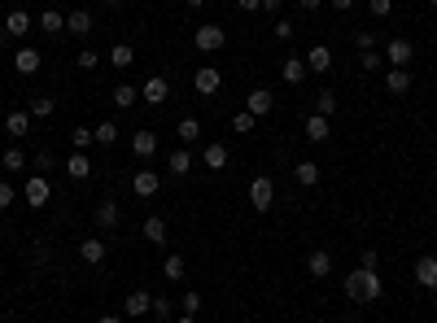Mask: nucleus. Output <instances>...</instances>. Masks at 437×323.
<instances>
[{"label":"nucleus","mask_w":437,"mask_h":323,"mask_svg":"<svg viewBox=\"0 0 437 323\" xmlns=\"http://www.w3.org/2000/svg\"><path fill=\"white\" fill-rule=\"evenodd\" d=\"M18 201V193H14V184H0V210H9Z\"/></svg>","instance_id":"nucleus-47"},{"label":"nucleus","mask_w":437,"mask_h":323,"mask_svg":"<svg viewBox=\"0 0 437 323\" xmlns=\"http://www.w3.org/2000/svg\"><path fill=\"white\" fill-rule=\"evenodd\" d=\"M245 110H250L254 118H267L271 110H276V97H271V92H267V88H254V92H250V97H245Z\"/></svg>","instance_id":"nucleus-9"},{"label":"nucleus","mask_w":437,"mask_h":323,"mask_svg":"<svg viewBox=\"0 0 437 323\" xmlns=\"http://www.w3.org/2000/svg\"><path fill=\"white\" fill-rule=\"evenodd\" d=\"M202 162L210 166V171H223V166H228V145H219V140H215V145H206L202 149Z\"/></svg>","instance_id":"nucleus-25"},{"label":"nucleus","mask_w":437,"mask_h":323,"mask_svg":"<svg viewBox=\"0 0 437 323\" xmlns=\"http://www.w3.org/2000/svg\"><path fill=\"white\" fill-rule=\"evenodd\" d=\"M27 31H31V14H27V9H14V14L5 18V35H14V40H22Z\"/></svg>","instance_id":"nucleus-20"},{"label":"nucleus","mask_w":437,"mask_h":323,"mask_svg":"<svg viewBox=\"0 0 437 323\" xmlns=\"http://www.w3.org/2000/svg\"><path fill=\"white\" fill-rule=\"evenodd\" d=\"M306 75H311V70H306V62H302V57H289V62L280 66V79H285L289 88H298V83H306Z\"/></svg>","instance_id":"nucleus-17"},{"label":"nucleus","mask_w":437,"mask_h":323,"mask_svg":"<svg viewBox=\"0 0 437 323\" xmlns=\"http://www.w3.org/2000/svg\"><path fill=\"white\" fill-rule=\"evenodd\" d=\"M171 97V83L162 79V75H149L145 79V88H140V101H149V105H167Z\"/></svg>","instance_id":"nucleus-5"},{"label":"nucleus","mask_w":437,"mask_h":323,"mask_svg":"<svg viewBox=\"0 0 437 323\" xmlns=\"http://www.w3.org/2000/svg\"><path fill=\"white\" fill-rule=\"evenodd\" d=\"M132 188H136V197H158V188H162V175H158V171H149V166H145V171H136V175H132Z\"/></svg>","instance_id":"nucleus-10"},{"label":"nucleus","mask_w":437,"mask_h":323,"mask_svg":"<svg viewBox=\"0 0 437 323\" xmlns=\"http://www.w3.org/2000/svg\"><path fill=\"white\" fill-rule=\"evenodd\" d=\"M193 44H197V53H219L223 44H228V31L219 27V22H202L193 35Z\"/></svg>","instance_id":"nucleus-2"},{"label":"nucleus","mask_w":437,"mask_h":323,"mask_svg":"<svg viewBox=\"0 0 437 323\" xmlns=\"http://www.w3.org/2000/svg\"><path fill=\"white\" fill-rule=\"evenodd\" d=\"M40 27H44V35H62V31H66V14L44 9V14H40Z\"/></svg>","instance_id":"nucleus-29"},{"label":"nucleus","mask_w":437,"mask_h":323,"mask_svg":"<svg viewBox=\"0 0 437 323\" xmlns=\"http://www.w3.org/2000/svg\"><path fill=\"white\" fill-rule=\"evenodd\" d=\"M328 271H333V258H328V249H315V254L306 258V275H311V280H328Z\"/></svg>","instance_id":"nucleus-16"},{"label":"nucleus","mask_w":437,"mask_h":323,"mask_svg":"<svg viewBox=\"0 0 437 323\" xmlns=\"http://www.w3.org/2000/svg\"><path fill=\"white\" fill-rule=\"evenodd\" d=\"M433 310H437V302H433Z\"/></svg>","instance_id":"nucleus-58"},{"label":"nucleus","mask_w":437,"mask_h":323,"mask_svg":"<svg viewBox=\"0 0 437 323\" xmlns=\"http://www.w3.org/2000/svg\"><path fill=\"white\" fill-rule=\"evenodd\" d=\"M118 223H123V210H118L114 201H101V206H97V227L110 232V227H118Z\"/></svg>","instance_id":"nucleus-23"},{"label":"nucleus","mask_w":437,"mask_h":323,"mask_svg":"<svg viewBox=\"0 0 437 323\" xmlns=\"http://www.w3.org/2000/svg\"><path fill=\"white\" fill-rule=\"evenodd\" d=\"M184 5H188V9H202V5H206V0H184Z\"/></svg>","instance_id":"nucleus-54"},{"label":"nucleus","mask_w":437,"mask_h":323,"mask_svg":"<svg viewBox=\"0 0 437 323\" xmlns=\"http://www.w3.org/2000/svg\"><path fill=\"white\" fill-rule=\"evenodd\" d=\"M136 101H140V88H132V83H118V88H114V105H118V110H132Z\"/></svg>","instance_id":"nucleus-30"},{"label":"nucleus","mask_w":437,"mask_h":323,"mask_svg":"<svg viewBox=\"0 0 437 323\" xmlns=\"http://www.w3.org/2000/svg\"><path fill=\"white\" fill-rule=\"evenodd\" d=\"M385 88L394 92V97H403V92H411V75H407V70H398V66H389V75H385Z\"/></svg>","instance_id":"nucleus-27"},{"label":"nucleus","mask_w":437,"mask_h":323,"mask_svg":"<svg viewBox=\"0 0 437 323\" xmlns=\"http://www.w3.org/2000/svg\"><path fill=\"white\" fill-rule=\"evenodd\" d=\"M354 49H359V53H372V49H376V35H372V31H359V35H354Z\"/></svg>","instance_id":"nucleus-41"},{"label":"nucleus","mask_w":437,"mask_h":323,"mask_svg":"<svg viewBox=\"0 0 437 323\" xmlns=\"http://www.w3.org/2000/svg\"><path fill=\"white\" fill-rule=\"evenodd\" d=\"M416 284L437 289V258H420V262H416Z\"/></svg>","instance_id":"nucleus-26"},{"label":"nucleus","mask_w":437,"mask_h":323,"mask_svg":"<svg viewBox=\"0 0 437 323\" xmlns=\"http://www.w3.org/2000/svg\"><path fill=\"white\" fill-rule=\"evenodd\" d=\"M271 201H276V184H271L267 175H254V184H250V206H254V214H267Z\"/></svg>","instance_id":"nucleus-4"},{"label":"nucleus","mask_w":437,"mask_h":323,"mask_svg":"<svg viewBox=\"0 0 437 323\" xmlns=\"http://www.w3.org/2000/svg\"><path fill=\"white\" fill-rule=\"evenodd\" d=\"M302 62H306V70H315V75H328V70H333V49H328V44H315Z\"/></svg>","instance_id":"nucleus-11"},{"label":"nucleus","mask_w":437,"mask_h":323,"mask_svg":"<svg viewBox=\"0 0 437 323\" xmlns=\"http://www.w3.org/2000/svg\"><path fill=\"white\" fill-rule=\"evenodd\" d=\"M302 131H306V140H311V145H324V140L333 136V127H328L324 114H311V118L302 123Z\"/></svg>","instance_id":"nucleus-13"},{"label":"nucleus","mask_w":437,"mask_h":323,"mask_svg":"<svg viewBox=\"0 0 437 323\" xmlns=\"http://www.w3.org/2000/svg\"><path fill=\"white\" fill-rule=\"evenodd\" d=\"M22 197H27V206H31V210H44V206H49V197H53L49 175H31V179H27V188H22Z\"/></svg>","instance_id":"nucleus-3"},{"label":"nucleus","mask_w":437,"mask_h":323,"mask_svg":"<svg viewBox=\"0 0 437 323\" xmlns=\"http://www.w3.org/2000/svg\"><path fill=\"white\" fill-rule=\"evenodd\" d=\"M101 66V53H92V49H79V70H97Z\"/></svg>","instance_id":"nucleus-40"},{"label":"nucleus","mask_w":437,"mask_h":323,"mask_svg":"<svg viewBox=\"0 0 437 323\" xmlns=\"http://www.w3.org/2000/svg\"><path fill=\"white\" fill-rule=\"evenodd\" d=\"M346 297H350V302H381V297H385L381 275H376L372 267H354L346 275Z\"/></svg>","instance_id":"nucleus-1"},{"label":"nucleus","mask_w":437,"mask_h":323,"mask_svg":"<svg viewBox=\"0 0 437 323\" xmlns=\"http://www.w3.org/2000/svg\"><path fill=\"white\" fill-rule=\"evenodd\" d=\"M92 27H97V18H92L88 9H75V14H66V31L79 35V40H84V35H92Z\"/></svg>","instance_id":"nucleus-15"},{"label":"nucleus","mask_w":437,"mask_h":323,"mask_svg":"<svg viewBox=\"0 0 437 323\" xmlns=\"http://www.w3.org/2000/svg\"><path fill=\"white\" fill-rule=\"evenodd\" d=\"M70 145H75L79 153H84L88 145H97V136H92V127H75V131H70Z\"/></svg>","instance_id":"nucleus-38"},{"label":"nucleus","mask_w":437,"mask_h":323,"mask_svg":"<svg viewBox=\"0 0 437 323\" xmlns=\"http://www.w3.org/2000/svg\"><path fill=\"white\" fill-rule=\"evenodd\" d=\"M333 9H341V14H346V9H354V0H333Z\"/></svg>","instance_id":"nucleus-51"},{"label":"nucleus","mask_w":437,"mask_h":323,"mask_svg":"<svg viewBox=\"0 0 437 323\" xmlns=\"http://www.w3.org/2000/svg\"><path fill=\"white\" fill-rule=\"evenodd\" d=\"M66 175L75 179V184H79V179H88V175H92V158H88V153H79V149H75V153L66 158Z\"/></svg>","instance_id":"nucleus-18"},{"label":"nucleus","mask_w":437,"mask_h":323,"mask_svg":"<svg viewBox=\"0 0 437 323\" xmlns=\"http://www.w3.org/2000/svg\"><path fill=\"white\" fill-rule=\"evenodd\" d=\"M132 153H136V158H153V153H158V131L140 127L136 136H132Z\"/></svg>","instance_id":"nucleus-14"},{"label":"nucleus","mask_w":437,"mask_h":323,"mask_svg":"<svg viewBox=\"0 0 437 323\" xmlns=\"http://www.w3.org/2000/svg\"><path fill=\"white\" fill-rule=\"evenodd\" d=\"M197 310H202V293L188 289V293H184V315H197Z\"/></svg>","instance_id":"nucleus-45"},{"label":"nucleus","mask_w":437,"mask_h":323,"mask_svg":"<svg viewBox=\"0 0 437 323\" xmlns=\"http://www.w3.org/2000/svg\"><path fill=\"white\" fill-rule=\"evenodd\" d=\"M0 166H5L9 175H18L22 166H27V153H22V149H5V158H0Z\"/></svg>","instance_id":"nucleus-34"},{"label":"nucleus","mask_w":437,"mask_h":323,"mask_svg":"<svg viewBox=\"0 0 437 323\" xmlns=\"http://www.w3.org/2000/svg\"><path fill=\"white\" fill-rule=\"evenodd\" d=\"M105 254H110V249H105L101 236H88V241H79V262H88V267H101Z\"/></svg>","instance_id":"nucleus-8"},{"label":"nucleus","mask_w":437,"mask_h":323,"mask_svg":"<svg viewBox=\"0 0 437 323\" xmlns=\"http://www.w3.org/2000/svg\"><path fill=\"white\" fill-rule=\"evenodd\" d=\"M5 127H9V136H14V140H22V136H27V131H31V114L14 110V114L5 118Z\"/></svg>","instance_id":"nucleus-28"},{"label":"nucleus","mask_w":437,"mask_h":323,"mask_svg":"<svg viewBox=\"0 0 437 323\" xmlns=\"http://www.w3.org/2000/svg\"><path fill=\"white\" fill-rule=\"evenodd\" d=\"M27 114H31V118H53V114H57V101H53V97H35Z\"/></svg>","instance_id":"nucleus-33"},{"label":"nucleus","mask_w":437,"mask_h":323,"mask_svg":"<svg viewBox=\"0 0 437 323\" xmlns=\"http://www.w3.org/2000/svg\"><path fill=\"white\" fill-rule=\"evenodd\" d=\"M276 40H293V22H276Z\"/></svg>","instance_id":"nucleus-49"},{"label":"nucleus","mask_w":437,"mask_h":323,"mask_svg":"<svg viewBox=\"0 0 437 323\" xmlns=\"http://www.w3.org/2000/svg\"><path fill=\"white\" fill-rule=\"evenodd\" d=\"M105 5H118V0H105Z\"/></svg>","instance_id":"nucleus-56"},{"label":"nucleus","mask_w":437,"mask_h":323,"mask_svg":"<svg viewBox=\"0 0 437 323\" xmlns=\"http://www.w3.org/2000/svg\"><path fill=\"white\" fill-rule=\"evenodd\" d=\"M263 9H267V14H276V9H280V0H263Z\"/></svg>","instance_id":"nucleus-52"},{"label":"nucleus","mask_w":437,"mask_h":323,"mask_svg":"<svg viewBox=\"0 0 437 323\" xmlns=\"http://www.w3.org/2000/svg\"><path fill=\"white\" fill-rule=\"evenodd\" d=\"M333 110H337V97H333V92H315V114L333 118Z\"/></svg>","instance_id":"nucleus-39"},{"label":"nucleus","mask_w":437,"mask_h":323,"mask_svg":"<svg viewBox=\"0 0 437 323\" xmlns=\"http://www.w3.org/2000/svg\"><path fill=\"white\" fill-rule=\"evenodd\" d=\"M92 136H97L101 149H110L114 140H118V127H114V123H97V127H92Z\"/></svg>","instance_id":"nucleus-35"},{"label":"nucleus","mask_w":437,"mask_h":323,"mask_svg":"<svg viewBox=\"0 0 437 323\" xmlns=\"http://www.w3.org/2000/svg\"><path fill=\"white\" fill-rule=\"evenodd\" d=\"M368 9H372V18H389L394 14V0H368Z\"/></svg>","instance_id":"nucleus-42"},{"label":"nucleus","mask_w":437,"mask_h":323,"mask_svg":"<svg viewBox=\"0 0 437 323\" xmlns=\"http://www.w3.org/2000/svg\"><path fill=\"white\" fill-rule=\"evenodd\" d=\"M254 127H258V118H254L250 110H241V114H236V118H232V131H236V136H250V131H254Z\"/></svg>","instance_id":"nucleus-37"},{"label":"nucleus","mask_w":437,"mask_h":323,"mask_svg":"<svg viewBox=\"0 0 437 323\" xmlns=\"http://www.w3.org/2000/svg\"><path fill=\"white\" fill-rule=\"evenodd\" d=\"M385 57H389V66L407 70V62L416 57V49H411V40H403V35H398V40H389V44H385Z\"/></svg>","instance_id":"nucleus-7"},{"label":"nucleus","mask_w":437,"mask_h":323,"mask_svg":"<svg viewBox=\"0 0 437 323\" xmlns=\"http://www.w3.org/2000/svg\"><path fill=\"white\" fill-rule=\"evenodd\" d=\"M193 162H197V158H193V153H188V145H184V149H175V153H171V158H167V171H171V175H180V179H184L188 171H193Z\"/></svg>","instance_id":"nucleus-22"},{"label":"nucleus","mask_w":437,"mask_h":323,"mask_svg":"<svg viewBox=\"0 0 437 323\" xmlns=\"http://www.w3.org/2000/svg\"><path fill=\"white\" fill-rule=\"evenodd\" d=\"M236 9H241V14H258V9H263V0H236Z\"/></svg>","instance_id":"nucleus-48"},{"label":"nucleus","mask_w":437,"mask_h":323,"mask_svg":"<svg viewBox=\"0 0 437 323\" xmlns=\"http://www.w3.org/2000/svg\"><path fill=\"white\" fill-rule=\"evenodd\" d=\"M193 88L202 92V97H215V92L223 88V75H219V66H202V70L193 75Z\"/></svg>","instance_id":"nucleus-6"},{"label":"nucleus","mask_w":437,"mask_h":323,"mask_svg":"<svg viewBox=\"0 0 437 323\" xmlns=\"http://www.w3.org/2000/svg\"><path fill=\"white\" fill-rule=\"evenodd\" d=\"M184 258L180 254H167V262H162V275H167V280H184Z\"/></svg>","instance_id":"nucleus-36"},{"label":"nucleus","mask_w":437,"mask_h":323,"mask_svg":"<svg viewBox=\"0 0 437 323\" xmlns=\"http://www.w3.org/2000/svg\"><path fill=\"white\" fill-rule=\"evenodd\" d=\"M433 9H437V0H433Z\"/></svg>","instance_id":"nucleus-57"},{"label":"nucleus","mask_w":437,"mask_h":323,"mask_svg":"<svg viewBox=\"0 0 437 323\" xmlns=\"http://www.w3.org/2000/svg\"><path fill=\"white\" fill-rule=\"evenodd\" d=\"M40 66H44V57L35 53V49H18L14 53V70H18V75H35Z\"/></svg>","instance_id":"nucleus-19"},{"label":"nucleus","mask_w":437,"mask_h":323,"mask_svg":"<svg viewBox=\"0 0 437 323\" xmlns=\"http://www.w3.org/2000/svg\"><path fill=\"white\" fill-rule=\"evenodd\" d=\"M320 162H298V166H293V179H298V184L302 188H315V184H320Z\"/></svg>","instance_id":"nucleus-24"},{"label":"nucleus","mask_w":437,"mask_h":323,"mask_svg":"<svg viewBox=\"0 0 437 323\" xmlns=\"http://www.w3.org/2000/svg\"><path fill=\"white\" fill-rule=\"evenodd\" d=\"M175 131H180L184 145H197V140H202V123H197V118H180V127H175Z\"/></svg>","instance_id":"nucleus-31"},{"label":"nucleus","mask_w":437,"mask_h":323,"mask_svg":"<svg viewBox=\"0 0 437 323\" xmlns=\"http://www.w3.org/2000/svg\"><path fill=\"white\" fill-rule=\"evenodd\" d=\"M97 323H123V319H118V315H101Z\"/></svg>","instance_id":"nucleus-53"},{"label":"nucleus","mask_w":437,"mask_h":323,"mask_svg":"<svg viewBox=\"0 0 437 323\" xmlns=\"http://www.w3.org/2000/svg\"><path fill=\"white\" fill-rule=\"evenodd\" d=\"M35 166H40V175H49L53 166H57V158H53L49 149H40V153H35Z\"/></svg>","instance_id":"nucleus-43"},{"label":"nucleus","mask_w":437,"mask_h":323,"mask_svg":"<svg viewBox=\"0 0 437 323\" xmlns=\"http://www.w3.org/2000/svg\"><path fill=\"white\" fill-rule=\"evenodd\" d=\"M298 5L306 9V14H315V9H320V5H324V0H298Z\"/></svg>","instance_id":"nucleus-50"},{"label":"nucleus","mask_w":437,"mask_h":323,"mask_svg":"<svg viewBox=\"0 0 437 323\" xmlns=\"http://www.w3.org/2000/svg\"><path fill=\"white\" fill-rule=\"evenodd\" d=\"M153 315H158V319H171V315H175V306L167 302V297H153Z\"/></svg>","instance_id":"nucleus-44"},{"label":"nucleus","mask_w":437,"mask_h":323,"mask_svg":"<svg viewBox=\"0 0 437 323\" xmlns=\"http://www.w3.org/2000/svg\"><path fill=\"white\" fill-rule=\"evenodd\" d=\"M153 310V297L145 289H136V293H127V302H123V315L127 319H140V315H149Z\"/></svg>","instance_id":"nucleus-12"},{"label":"nucleus","mask_w":437,"mask_h":323,"mask_svg":"<svg viewBox=\"0 0 437 323\" xmlns=\"http://www.w3.org/2000/svg\"><path fill=\"white\" fill-rule=\"evenodd\" d=\"M359 62H363V70H381V66H385V57H381V53H376V49H372V53H363V57H359Z\"/></svg>","instance_id":"nucleus-46"},{"label":"nucleus","mask_w":437,"mask_h":323,"mask_svg":"<svg viewBox=\"0 0 437 323\" xmlns=\"http://www.w3.org/2000/svg\"><path fill=\"white\" fill-rule=\"evenodd\" d=\"M110 62H114L118 70H127V66L136 62V49H132V44H114V49H110Z\"/></svg>","instance_id":"nucleus-32"},{"label":"nucleus","mask_w":437,"mask_h":323,"mask_svg":"<svg viewBox=\"0 0 437 323\" xmlns=\"http://www.w3.org/2000/svg\"><path fill=\"white\" fill-rule=\"evenodd\" d=\"M175 323H193V315H180V319H175Z\"/></svg>","instance_id":"nucleus-55"},{"label":"nucleus","mask_w":437,"mask_h":323,"mask_svg":"<svg viewBox=\"0 0 437 323\" xmlns=\"http://www.w3.org/2000/svg\"><path fill=\"white\" fill-rule=\"evenodd\" d=\"M140 232H145V241H149V245H167V219H158V214H149Z\"/></svg>","instance_id":"nucleus-21"}]
</instances>
